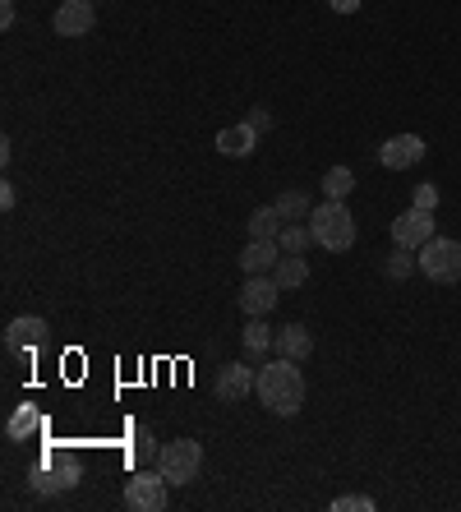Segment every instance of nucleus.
Returning a JSON list of instances; mask_svg holds the SVG:
<instances>
[{
  "label": "nucleus",
  "mask_w": 461,
  "mask_h": 512,
  "mask_svg": "<svg viewBox=\"0 0 461 512\" xmlns=\"http://www.w3.org/2000/svg\"><path fill=\"white\" fill-rule=\"evenodd\" d=\"M97 24V10L93 0H65L56 10V19H51V28H56L60 37H88Z\"/></svg>",
  "instance_id": "obj_12"
},
{
  "label": "nucleus",
  "mask_w": 461,
  "mask_h": 512,
  "mask_svg": "<svg viewBox=\"0 0 461 512\" xmlns=\"http://www.w3.org/2000/svg\"><path fill=\"white\" fill-rule=\"evenodd\" d=\"M332 512H374V499L369 494H342V499H332Z\"/></svg>",
  "instance_id": "obj_26"
},
{
  "label": "nucleus",
  "mask_w": 461,
  "mask_h": 512,
  "mask_svg": "<svg viewBox=\"0 0 461 512\" xmlns=\"http://www.w3.org/2000/svg\"><path fill=\"white\" fill-rule=\"evenodd\" d=\"M425 240H434V213H425V208H406L392 222V245L397 250H420Z\"/></svg>",
  "instance_id": "obj_7"
},
{
  "label": "nucleus",
  "mask_w": 461,
  "mask_h": 512,
  "mask_svg": "<svg viewBox=\"0 0 461 512\" xmlns=\"http://www.w3.org/2000/svg\"><path fill=\"white\" fill-rule=\"evenodd\" d=\"M0 28H14V5H10V0L0 5Z\"/></svg>",
  "instance_id": "obj_30"
},
{
  "label": "nucleus",
  "mask_w": 461,
  "mask_h": 512,
  "mask_svg": "<svg viewBox=\"0 0 461 512\" xmlns=\"http://www.w3.org/2000/svg\"><path fill=\"white\" fill-rule=\"evenodd\" d=\"M277 296H282L277 277H245V286H240V310H245V319H263V314L277 305Z\"/></svg>",
  "instance_id": "obj_10"
},
{
  "label": "nucleus",
  "mask_w": 461,
  "mask_h": 512,
  "mask_svg": "<svg viewBox=\"0 0 461 512\" xmlns=\"http://www.w3.org/2000/svg\"><path fill=\"white\" fill-rule=\"evenodd\" d=\"M240 342H245L249 360H259V356H268V351H272V342H277V328H268L263 319H249L245 333H240Z\"/></svg>",
  "instance_id": "obj_18"
},
{
  "label": "nucleus",
  "mask_w": 461,
  "mask_h": 512,
  "mask_svg": "<svg viewBox=\"0 0 461 512\" xmlns=\"http://www.w3.org/2000/svg\"><path fill=\"white\" fill-rule=\"evenodd\" d=\"M157 471H162L171 485H190V480H199V471H203V448L194 439L162 443V453H157Z\"/></svg>",
  "instance_id": "obj_4"
},
{
  "label": "nucleus",
  "mask_w": 461,
  "mask_h": 512,
  "mask_svg": "<svg viewBox=\"0 0 461 512\" xmlns=\"http://www.w3.org/2000/svg\"><path fill=\"white\" fill-rule=\"evenodd\" d=\"M130 453H134V462H148V457H153L157 462V453H162V448H157L153 443V429H134V443H130Z\"/></svg>",
  "instance_id": "obj_23"
},
{
  "label": "nucleus",
  "mask_w": 461,
  "mask_h": 512,
  "mask_svg": "<svg viewBox=\"0 0 461 512\" xmlns=\"http://www.w3.org/2000/svg\"><path fill=\"white\" fill-rule=\"evenodd\" d=\"M272 351L300 365V360L314 356V337H309L305 323H286V328H277V342H272Z\"/></svg>",
  "instance_id": "obj_15"
},
{
  "label": "nucleus",
  "mask_w": 461,
  "mask_h": 512,
  "mask_svg": "<svg viewBox=\"0 0 461 512\" xmlns=\"http://www.w3.org/2000/svg\"><path fill=\"white\" fill-rule=\"evenodd\" d=\"M47 319H37V314H19V319L5 328V351H14V356H24V351H37V346L47 342Z\"/></svg>",
  "instance_id": "obj_11"
},
{
  "label": "nucleus",
  "mask_w": 461,
  "mask_h": 512,
  "mask_svg": "<svg viewBox=\"0 0 461 512\" xmlns=\"http://www.w3.org/2000/svg\"><path fill=\"white\" fill-rule=\"evenodd\" d=\"M411 208H425V213H434V208H438V185H434V180L415 185V190H411Z\"/></svg>",
  "instance_id": "obj_24"
},
{
  "label": "nucleus",
  "mask_w": 461,
  "mask_h": 512,
  "mask_svg": "<svg viewBox=\"0 0 461 512\" xmlns=\"http://www.w3.org/2000/svg\"><path fill=\"white\" fill-rule=\"evenodd\" d=\"M328 10H337V14H355V10H360V0H328Z\"/></svg>",
  "instance_id": "obj_29"
},
{
  "label": "nucleus",
  "mask_w": 461,
  "mask_h": 512,
  "mask_svg": "<svg viewBox=\"0 0 461 512\" xmlns=\"http://www.w3.org/2000/svg\"><path fill=\"white\" fill-rule=\"evenodd\" d=\"M309 231H314V245L342 254L355 245V217L342 199H323L314 213H309Z\"/></svg>",
  "instance_id": "obj_2"
},
{
  "label": "nucleus",
  "mask_w": 461,
  "mask_h": 512,
  "mask_svg": "<svg viewBox=\"0 0 461 512\" xmlns=\"http://www.w3.org/2000/svg\"><path fill=\"white\" fill-rule=\"evenodd\" d=\"M272 277H277V286H282V291L305 286L309 282V263L300 259V254H282V259H277V268H272Z\"/></svg>",
  "instance_id": "obj_19"
},
{
  "label": "nucleus",
  "mask_w": 461,
  "mask_h": 512,
  "mask_svg": "<svg viewBox=\"0 0 461 512\" xmlns=\"http://www.w3.org/2000/svg\"><path fill=\"white\" fill-rule=\"evenodd\" d=\"M355 190V171L351 167H332L328 176H323V199H342Z\"/></svg>",
  "instance_id": "obj_22"
},
{
  "label": "nucleus",
  "mask_w": 461,
  "mask_h": 512,
  "mask_svg": "<svg viewBox=\"0 0 461 512\" xmlns=\"http://www.w3.org/2000/svg\"><path fill=\"white\" fill-rule=\"evenodd\" d=\"M83 480V466L74 453H47L42 457V466L33 471V489L37 494H65V489H74Z\"/></svg>",
  "instance_id": "obj_5"
},
{
  "label": "nucleus",
  "mask_w": 461,
  "mask_h": 512,
  "mask_svg": "<svg viewBox=\"0 0 461 512\" xmlns=\"http://www.w3.org/2000/svg\"><path fill=\"white\" fill-rule=\"evenodd\" d=\"M379 162L388 171H411L415 162H425V139L420 134H392L379 148Z\"/></svg>",
  "instance_id": "obj_9"
},
{
  "label": "nucleus",
  "mask_w": 461,
  "mask_h": 512,
  "mask_svg": "<svg viewBox=\"0 0 461 512\" xmlns=\"http://www.w3.org/2000/svg\"><path fill=\"white\" fill-rule=\"evenodd\" d=\"M277 259H282V245H277V240H249L245 250H240L245 277H268L272 268H277Z\"/></svg>",
  "instance_id": "obj_14"
},
{
  "label": "nucleus",
  "mask_w": 461,
  "mask_h": 512,
  "mask_svg": "<svg viewBox=\"0 0 461 512\" xmlns=\"http://www.w3.org/2000/svg\"><path fill=\"white\" fill-rule=\"evenodd\" d=\"M259 383V370H249V365H222V370L213 374V397L217 402H245L249 388Z\"/></svg>",
  "instance_id": "obj_8"
},
{
  "label": "nucleus",
  "mask_w": 461,
  "mask_h": 512,
  "mask_svg": "<svg viewBox=\"0 0 461 512\" xmlns=\"http://www.w3.org/2000/svg\"><path fill=\"white\" fill-rule=\"evenodd\" d=\"M415 263H420V273H425L429 282L457 286L461 282V240H448V236L425 240L420 254H415Z\"/></svg>",
  "instance_id": "obj_3"
},
{
  "label": "nucleus",
  "mask_w": 461,
  "mask_h": 512,
  "mask_svg": "<svg viewBox=\"0 0 461 512\" xmlns=\"http://www.w3.org/2000/svg\"><path fill=\"white\" fill-rule=\"evenodd\" d=\"M249 240H277L282 236V213H277V203H268V208H254V213H249Z\"/></svg>",
  "instance_id": "obj_17"
},
{
  "label": "nucleus",
  "mask_w": 461,
  "mask_h": 512,
  "mask_svg": "<svg viewBox=\"0 0 461 512\" xmlns=\"http://www.w3.org/2000/svg\"><path fill=\"white\" fill-rule=\"evenodd\" d=\"M14 203H19V190L5 180V185H0V208H5V213H14Z\"/></svg>",
  "instance_id": "obj_27"
},
{
  "label": "nucleus",
  "mask_w": 461,
  "mask_h": 512,
  "mask_svg": "<svg viewBox=\"0 0 461 512\" xmlns=\"http://www.w3.org/2000/svg\"><path fill=\"white\" fill-rule=\"evenodd\" d=\"M5 434H10V443H37L47 434V416L37 406H19L10 416V425H5Z\"/></svg>",
  "instance_id": "obj_16"
},
{
  "label": "nucleus",
  "mask_w": 461,
  "mask_h": 512,
  "mask_svg": "<svg viewBox=\"0 0 461 512\" xmlns=\"http://www.w3.org/2000/svg\"><path fill=\"white\" fill-rule=\"evenodd\" d=\"M277 245H282V254H305L309 245H314V231H309L305 222H286L282 236H277Z\"/></svg>",
  "instance_id": "obj_21"
},
{
  "label": "nucleus",
  "mask_w": 461,
  "mask_h": 512,
  "mask_svg": "<svg viewBox=\"0 0 461 512\" xmlns=\"http://www.w3.org/2000/svg\"><path fill=\"white\" fill-rule=\"evenodd\" d=\"M213 148L222 157H249L254 148H259V130H254L249 120H240V125H226V130H217Z\"/></svg>",
  "instance_id": "obj_13"
},
{
  "label": "nucleus",
  "mask_w": 461,
  "mask_h": 512,
  "mask_svg": "<svg viewBox=\"0 0 461 512\" xmlns=\"http://www.w3.org/2000/svg\"><path fill=\"white\" fill-rule=\"evenodd\" d=\"M254 393H259V402L268 406L272 416H286V420H291L300 406H305V374L296 370V360L277 356L272 365H263V370H259Z\"/></svg>",
  "instance_id": "obj_1"
},
{
  "label": "nucleus",
  "mask_w": 461,
  "mask_h": 512,
  "mask_svg": "<svg viewBox=\"0 0 461 512\" xmlns=\"http://www.w3.org/2000/svg\"><path fill=\"white\" fill-rule=\"evenodd\" d=\"M166 485H171V480H166L162 471H134V476L125 480V508L162 512L166 508Z\"/></svg>",
  "instance_id": "obj_6"
},
{
  "label": "nucleus",
  "mask_w": 461,
  "mask_h": 512,
  "mask_svg": "<svg viewBox=\"0 0 461 512\" xmlns=\"http://www.w3.org/2000/svg\"><path fill=\"white\" fill-rule=\"evenodd\" d=\"M277 213H282V222H309V213H314V203H309L305 190H291L277 199Z\"/></svg>",
  "instance_id": "obj_20"
},
{
  "label": "nucleus",
  "mask_w": 461,
  "mask_h": 512,
  "mask_svg": "<svg viewBox=\"0 0 461 512\" xmlns=\"http://www.w3.org/2000/svg\"><path fill=\"white\" fill-rule=\"evenodd\" d=\"M415 268H420V263L411 259V250H392V259H388V277H397V282H402V277H411Z\"/></svg>",
  "instance_id": "obj_25"
},
{
  "label": "nucleus",
  "mask_w": 461,
  "mask_h": 512,
  "mask_svg": "<svg viewBox=\"0 0 461 512\" xmlns=\"http://www.w3.org/2000/svg\"><path fill=\"white\" fill-rule=\"evenodd\" d=\"M249 125H254V130H268V125H272L268 107H254V111H249Z\"/></svg>",
  "instance_id": "obj_28"
}]
</instances>
